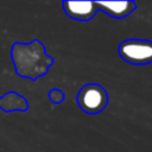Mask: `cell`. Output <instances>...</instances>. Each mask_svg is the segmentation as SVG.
I'll list each match as a JSON object with an SVG mask.
<instances>
[{
	"instance_id": "obj_1",
	"label": "cell",
	"mask_w": 152,
	"mask_h": 152,
	"mask_svg": "<svg viewBox=\"0 0 152 152\" xmlns=\"http://www.w3.org/2000/svg\"><path fill=\"white\" fill-rule=\"evenodd\" d=\"M11 57L15 72L20 77L30 80L44 76L53 63L52 57L45 52V46L38 39L30 43H14Z\"/></svg>"
},
{
	"instance_id": "obj_7",
	"label": "cell",
	"mask_w": 152,
	"mask_h": 152,
	"mask_svg": "<svg viewBox=\"0 0 152 152\" xmlns=\"http://www.w3.org/2000/svg\"><path fill=\"white\" fill-rule=\"evenodd\" d=\"M49 99L53 102V103H61L64 100V93L59 89H51L49 91Z\"/></svg>"
},
{
	"instance_id": "obj_5",
	"label": "cell",
	"mask_w": 152,
	"mask_h": 152,
	"mask_svg": "<svg viewBox=\"0 0 152 152\" xmlns=\"http://www.w3.org/2000/svg\"><path fill=\"white\" fill-rule=\"evenodd\" d=\"M96 5L99 11L115 19H122L137 10L134 1H96Z\"/></svg>"
},
{
	"instance_id": "obj_2",
	"label": "cell",
	"mask_w": 152,
	"mask_h": 152,
	"mask_svg": "<svg viewBox=\"0 0 152 152\" xmlns=\"http://www.w3.org/2000/svg\"><path fill=\"white\" fill-rule=\"evenodd\" d=\"M76 101L81 110L87 114L95 115L107 107L108 93L99 83H87L80 89Z\"/></svg>"
},
{
	"instance_id": "obj_4",
	"label": "cell",
	"mask_w": 152,
	"mask_h": 152,
	"mask_svg": "<svg viewBox=\"0 0 152 152\" xmlns=\"http://www.w3.org/2000/svg\"><path fill=\"white\" fill-rule=\"evenodd\" d=\"M62 5L64 13L78 21H89L99 11L95 1H63Z\"/></svg>"
},
{
	"instance_id": "obj_3",
	"label": "cell",
	"mask_w": 152,
	"mask_h": 152,
	"mask_svg": "<svg viewBox=\"0 0 152 152\" xmlns=\"http://www.w3.org/2000/svg\"><path fill=\"white\" fill-rule=\"evenodd\" d=\"M119 56L122 61L134 64L145 65L152 63V42L146 39H126L118 46Z\"/></svg>"
},
{
	"instance_id": "obj_6",
	"label": "cell",
	"mask_w": 152,
	"mask_h": 152,
	"mask_svg": "<svg viewBox=\"0 0 152 152\" xmlns=\"http://www.w3.org/2000/svg\"><path fill=\"white\" fill-rule=\"evenodd\" d=\"M27 107H28V103L26 99L15 91H8L7 94L0 97V108L5 112L26 110Z\"/></svg>"
}]
</instances>
